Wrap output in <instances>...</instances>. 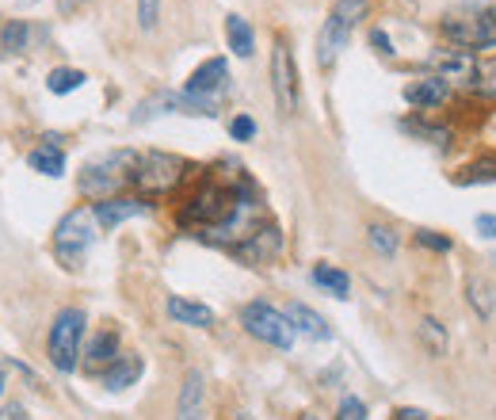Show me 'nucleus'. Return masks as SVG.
<instances>
[{
  "label": "nucleus",
  "mask_w": 496,
  "mask_h": 420,
  "mask_svg": "<svg viewBox=\"0 0 496 420\" xmlns=\"http://www.w3.org/2000/svg\"><path fill=\"white\" fill-rule=\"evenodd\" d=\"M470 89L478 92V96H496V58L478 61V73H473Z\"/></svg>",
  "instance_id": "obj_29"
},
{
  "label": "nucleus",
  "mask_w": 496,
  "mask_h": 420,
  "mask_svg": "<svg viewBox=\"0 0 496 420\" xmlns=\"http://www.w3.org/2000/svg\"><path fill=\"white\" fill-rule=\"evenodd\" d=\"M168 318L180 321V325H191V329H210L214 325V310L203 306V302H191V299L172 294V299H168Z\"/></svg>",
  "instance_id": "obj_20"
},
{
  "label": "nucleus",
  "mask_w": 496,
  "mask_h": 420,
  "mask_svg": "<svg viewBox=\"0 0 496 420\" xmlns=\"http://www.w3.org/2000/svg\"><path fill=\"white\" fill-rule=\"evenodd\" d=\"M226 80H229V66H226V58H210V61H203V66L187 77V89H184V92L218 100V92L226 89Z\"/></svg>",
  "instance_id": "obj_13"
},
{
  "label": "nucleus",
  "mask_w": 496,
  "mask_h": 420,
  "mask_svg": "<svg viewBox=\"0 0 496 420\" xmlns=\"http://www.w3.org/2000/svg\"><path fill=\"white\" fill-rule=\"evenodd\" d=\"M417 245H424L431 252H450V248H455V241L443 237V234H431V229H417Z\"/></svg>",
  "instance_id": "obj_33"
},
{
  "label": "nucleus",
  "mask_w": 496,
  "mask_h": 420,
  "mask_svg": "<svg viewBox=\"0 0 496 420\" xmlns=\"http://www.w3.org/2000/svg\"><path fill=\"white\" fill-rule=\"evenodd\" d=\"M298 420H317V416H313V413H301V416H298Z\"/></svg>",
  "instance_id": "obj_40"
},
{
  "label": "nucleus",
  "mask_w": 496,
  "mask_h": 420,
  "mask_svg": "<svg viewBox=\"0 0 496 420\" xmlns=\"http://www.w3.org/2000/svg\"><path fill=\"white\" fill-rule=\"evenodd\" d=\"M153 115H218V100L210 96H191V92H153L138 103L134 122H145Z\"/></svg>",
  "instance_id": "obj_9"
},
{
  "label": "nucleus",
  "mask_w": 496,
  "mask_h": 420,
  "mask_svg": "<svg viewBox=\"0 0 496 420\" xmlns=\"http://www.w3.org/2000/svg\"><path fill=\"white\" fill-rule=\"evenodd\" d=\"M371 47L378 54H385V58H394V42H390V35H385V31H371Z\"/></svg>",
  "instance_id": "obj_36"
},
{
  "label": "nucleus",
  "mask_w": 496,
  "mask_h": 420,
  "mask_svg": "<svg viewBox=\"0 0 496 420\" xmlns=\"http://www.w3.org/2000/svg\"><path fill=\"white\" fill-rule=\"evenodd\" d=\"M336 420H366V405L359 402V397H343L340 409H336Z\"/></svg>",
  "instance_id": "obj_35"
},
{
  "label": "nucleus",
  "mask_w": 496,
  "mask_h": 420,
  "mask_svg": "<svg viewBox=\"0 0 496 420\" xmlns=\"http://www.w3.org/2000/svg\"><path fill=\"white\" fill-rule=\"evenodd\" d=\"M310 279H313L321 290H329L332 299H348V294H352L348 271H340V268H332V264H317V268L310 271Z\"/></svg>",
  "instance_id": "obj_24"
},
{
  "label": "nucleus",
  "mask_w": 496,
  "mask_h": 420,
  "mask_svg": "<svg viewBox=\"0 0 496 420\" xmlns=\"http://www.w3.org/2000/svg\"><path fill=\"white\" fill-rule=\"evenodd\" d=\"M287 318H290V325H294V332H301V336H310V341H329L332 336V329H329V321L321 318L317 310H310L306 302H290L287 310Z\"/></svg>",
  "instance_id": "obj_17"
},
{
  "label": "nucleus",
  "mask_w": 496,
  "mask_h": 420,
  "mask_svg": "<svg viewBox=\"0 0 496 420\" xmlns=\"http://www.w3.org/2000/svg\"><path fill=\"white\" fill-rule=\"evenodd\" d=\"M58 5H61V12H73V8L84 5V0H58Z\"/></svg>",
  "instance_id": "obj_39"
},
{
  "label": "nucleus",
  "mask_w": 496,
  "mask_h": 420,
  "mask_svg": "<svg viewBox=\"0 0 496 420\" xmlns=\"http://www.w3.org/2000/svg\"><path fill=\"white\" fill-rule=\"evenodd\" d=\"M0 390H5V371H0Z\"/></svg>",
  "instance_id": "obj_42"
},
{
  "label": "nucleus",
  "mask_w": 496,
  "mask_h": 420,
  "mask_svg": "<svg viewBox=\"0 0 496 420\" xmlns=\"http://www.w3.org/2000/svg\"><path fill=\"white\" fill-rule=\"evenodd\" d=\"M134 164H138V150H111V153H103V157H96V161H89V164L80 168L77 192L96 199V203L100 199H111L119 187L131 184Z\"/></svg>",
  "instance_id": "obj_2"
},
{
  "label": "nucleus",
  "mask_w": 496,
  "mask_h": 420,
  "mask_svg": "<svg viewBox=\"0 0 496 420\" xmlns=\"http://www.w3.org/2000/svg\"><path fill=\"white\" fill-rule=\"evenodd\" d=\"M485 184V180H496V157H481V161H473L470 168H466V176H462V184Z\"/></svg>",
  "instance_id": "obj_30"
},
{
  "label": "nucleus",
  "mask_w": 496,
  "mask_h": 420,
  "mask_svg": "<svg viewBox=\"0 0 496 420\" xmlns=\"http://www.w3.org/2000/svg\"><path fill=\"white\" fill-rule=\"evenodd\" d=\"M241 325H245V332H252L256 341H264V344H271V348H294V325H290V318L283 310H275V306H268V302H248V306H241Z\"/></svg>",
  "instance_id": "obj_7"
},
{
  "label": "nucleus",
  "mask_w": 496,
  "mask_h": 420,
  "mask_svg": "<svg viewBox=\"0 0 496 420\" xmlns=\"http://www.w3.org/2000/svg\"><path fill=\"white\" fill-rule=\"evenodd\" d=\"M405 100L408 103H417V108H439V103H447L450 100V80H443V77H420V80H413V84H405Z\"/></svg>",
  "instance_id": "obj_16"
},
{
  "label": "nucleus",
  "mask_w": 496,
  "mask_h": 420,
  "mask_svg": "<svg viewBox=\"0 0 496 420\" xmlns=\"http://www.w3.org/2000/svg\"><path fill=\"white\" fill-rule=\"evenodd\" d=\"M229 134H233V142H252V138H256V122H252L248 115H233Z\"/></svg>",
  "instance_id": "obj_34"
},
{
  "label": "nucleus",
  "mask_w": 496,
  "mask_h": 420,
  "mask_svg": "<svg viewBox=\"0 0 496 420\" xmlns=\"http://www.w3.org/2000/svg\"><path fill=\"white\" fill-rule=\"evenodd\" d=\"M84 84V73L80 69H69V66H61V69H54L50 77H47V89L54 92V96H69L73 89H80Z\"/></svg>",
  "instance_id": "obj_27"
},
{
  "label": "nucleus",
  "mask_w": 496,
  "mask_h": 420,
  "mask_svg": "<svg viewBox=\"0 0 496 420\" xmlns=\"http://www.w3.org/2000/svg\"><path fill=\"white\" fill-rule=\"evenodd\" d=\"M80 341H84V310L69 306L61 310L54 325H50V336H47V355L50 363L61 371V374H73L77 363H80Z\"/></svg>",
  "instance_id": "obj_5"
},
{
  "label": "nucleus",
  "mask_w": 496,
  "mask_h": 420,
  "mask_svg": "<svg viewBox=\"0 0 496 420\" xmlns=\"http://www.w3.org/2000/svg\"><path fill=\"white\" fill-rule=\"evenodd\" d=\"M427 66L436 69V77H443V80L470 84L473 73H478V58H473L470 50H436L427 58Z\"/></svg>",
  "instance_id": "obj_12"
},
{
  "label": "nucleus",
  "mask_w": 496,
  "mask_h": 420,
  "mask_svg": "<svg viewBox=\"0 0 496 420\" xmlns=\"http://www.w3.org/2000/svg\"><path fill=\"white\" fill-rule=\"evenodd\" d=\"M203 397H206L203 374L187 371L184 386H180V402H176V420H203Z\"/></svg>",
  "instance_id": "obj_18"
},
{
  "label": "nucleus",
  "mask_w": 496,
  "mask_h": 420,
  "mask_svg": "<svg viewBox=\"0 0 496 420\" xmlns=\"http://www.w3.org/2000/svg\"><path fill=\"white\" fill-rule=\"evenodd\" d=\"M84 355H89V371H107V367H111L115 360H119V332L115 329H103V332H96L92 336V344H89V352H84Z\"/></svg>",
  "instance_id": "obj_21"
},
{
  "label": "nucleus",
  "mask_w": 496,
  "mask_h": 420,
  "mask_svg": "<svg viewBox=\"0 0 496 420\" xmlns=\"http://www.w3.org/2000/svg\"><path fill=\"white\" fill-rule=\"evenodd\" d=\"M142 378V360L138 355H119V360L103 371V386L107 390H126V386H134Z\"/></svg>",
  "instance_id": "obj_22"
},
{
  "label": "nucleus",
  "mask_w": 496,
  "mask_h": 420,
  "mask_svg": "<svg viewBox=\"0 0 496 420\" xmlns=\"http://www.w3.org/2000/svg\"><path fill=\"white\" fill-rule=\"evenodd\" d=\"M417 332H420V344H424L431 355H436V360H443V355H447V329H443L436 318H424Z\"/></svg>",
  "instance_id": "obj_25"
},
{
  "label": "nucleus",
  "mask_w": 496,
  "mask_h": 420,
  "mask_svg": "<svg viewBox=\"0 0 496 420\" xmlns=\"http://www.w3.org/2000/svg\"><path fill=\"white\" fill-rule=\"evenodd\" d=\"M27 164L35 168V173H42V176H54V180L66 176V153H61V145H58V134L42 138L38 150H31Z\"/></svg>",
  "instance_id": "obj_19"
},
{
  "label": "nucleus",
  "mask_w": 496,
  "mask_h": 420,
  "mask_svg": "<svg viewBox=\"0 0 496 420\" xmlns=\"http://www.w3.org/2000/svg\"><path fill=\"white\" fill-rule=\"evenodd\" d=\"M363 16H366V0H336L332 5L329 19L317 31V66L321 69H329L340 58V50L348 47V38H352V31Z\"/></svg>",
  "instance_id": "obj_4"
},
{
  "label": "nucleus",
  "mask_w": 496,
  "mask_h": 420,
  "mask_svg": "<svg viewBox=\"0 0 496 420\" xmlns=\"http://www.w3.org/2000/svg\"><path fill=\"white\" fill-rule=\"evenodd\" d=\"M38 38H47L42 27H31L24 19H8V24L0 27V54H31Z\"/></svg>",
  "instance_id": "obj_15"
},
{
  "label": "nucleus",
  "mask_w": 496,
  "mask_h": 420,
  "mask_svg": "<svg viewBox=\"0 0 496 420\" xmlns=\"http://www.w3.org/2000/svg\"><path fill=\"white\" fill-rule=\"evenodd\" d=\"M443 35L462 50H489L496 47V8H481L470 16H447Z\"/></svg>",
  "instance_id": "obj_8"
},
{
  "label": "nucleus",
  "mask_w": 496,
  "mask_h": 420,
  "mask_svg": "<svg viewBox=\"0 0 496 420\" xmlns=\"http://www.w3.org/2000/svg\"><path fill=\"white\" fill-rule=\"evenodd\" d=\"M241 187H245V180H237V184L206 180V184L195 187V192L187 195V203L180 206V226H187V229H195V234H203V229L226 222V218L233 215Z\"/></svg>",
  "instance_id": "obj_1"
},
{
  "label": "nucleus",
  "mask_w": 496,
  "mask_h": 420,
  "mask_svg": "<svg viewBox=\"0 0 496 420\" xmlns=\"http://www.w3.org/2000/svg\"><path fill=\"white\" fill-rule=\"evenodd\" d=\"M394 420H424V413L420 409H397Z\"/></svg>",
  "instance_id": "obj_38"
},
{
  "label": "nucleus",
  "mask_w": 496,
  "mask_h": 420,
  "mask_svg": "<svg viewBox=\"0 0 496 420\" xmlns=\"http://www.w3.org/2000/svg\"><path fill=\"white\" fill-rule=\"evenodd\" d=\"M366 241H371V248L378 252V257H394L397 245H401L394 226H371V229H366Z\"/></svg>",
  "instance_id": "obj_26"
},
{
  "label": "nucleus",
  "mask_w": 496,
  "mask_h": 420,
  "mask_svg": "<svg viewBox=\"0 0 496 420\" xmlns=\"http://www.w3.org/2000/svg\"><path fill=\"white\" fill-rule=\"evenodd\" d=\"M92 210H96L100 229L107 234V229H115V226H122V222H131V218L145 215V203L134 199V195H111V199H100Z\"/></svg>",
  "instance_id": "obj_14"
},
{
  "label": "nucleus",
  "mask_w": 496,
  "mask_h": 420,
  "mask_svg": "<svg viewBox=\"0 0 496 420\" xmlns=\"http://www.w3.org/2000/svg\"><path fill=\"white\" fill-rule=\"evenodd\" d=\"M187 173V161L176 157V153H161V150H145L138 153V164H134V176L131 184L138 187L142 195H164L172 192Z\"/></svg>",
  "instance_id": "obj_6"
},
{
  "label": "nucleus",
  "mask_w": 496,
  "mask_h": 420,
  "mask_svg": "<svg viewBox=\"0 0 496 420\" xmlns=\"http://www.w3.org/2000/svg\"><path fill=\"white\" fill-rule=\"evenodd\" d=\"M157 19H161V0H138V27L153 31Z\"/></svg>",
  "instance_id": "obj_31"
},
{
  "label": "nucleus",
  "mask_w": 496,
  "mask_h": 420,
  "mask_svg": "<svg viewBox=\"0 0 496 420\" xmlns=\"http://www.w3.org/2000/svg\"><path fill=\"white\" fill-rule=\"evenodd\" d=\"M405 131H413L427 142H436V145H447L450 142V131H443V126H427V122H405Z\"/></svg>",
  "instance_id": "obj_32"
},
{
  "label": "nucleus",
  "mask_w": 496,
  "mask_h": 420,
  "mask_svg": "<svg viewBox=\"0 0 496 420\" xmlns=\"http://www.w3.org/2000/svg\"><path fill=\"white\" fill-rule=\"evenodd\" d=\"M466 299H470V306H473V310L481 313V318H489L492 306H496L492 287H489V283H481V279H470V283H466Z\"/></svg>",
  "instance_id": "obj_28"
},
{
  "label": "nucleus",
  "mask_w": 496,
  "mask_h": 420,
  "mask_svg": "<svg viewBox=\"0 0 496 420\" xmlns=\"http://www.w3.org/2000/svg\"><path fill=\"white\" fill-rule=\"evenodd\" d=\"M478 234L496 241V215H478Z\"/></svg>",
  "instance_id": "obj_37"
},
{
  "label": "nucleus",
  "mask_w": 496,
  "mask_h": 420,
  "mask_svg": "<svg viewBox=\"0 0 496 420\" xmlns=\"http://www.w3.org/2000/svg\"><path fill=\"white\" fill-rule=\"evenodd\" d=\"M279 248H283V234H279V229L268 222V226L256 229V234H252L245 245H237L233 257L245 260V264H268V260L279 257Z\"/></svg>",
  "instance_id": "obj_11"
},
{
  "label": "nucleus",
  "mask_w": 496,
  "mask_h": 420,
  "mask_svg": "<svg viewBox=\"0 0 496 420\" xmlns=\"http://www.w3.org/2000/svg\"><path fill=\"white\" fill-rule=\"evenodd\" d=\"M96 234H100V222H96V210L92 206L69 210V215L61 218L58 229H54V252H58V260L66 264V268H80L84 264V252L92 248Z\"/></svg>",
  "instance_id": "obj_3"
},
{
  "label": "nucleus",
  "mask_w": 496,
  "mask_h": 420,
  "mask_svg": "<svg viewBox=\"0 0 496 420\" xmlns=\"http://www.w3.org/2000/svg\"><path fill=\"white\" fill-rule=\"evenodd\" d=\"M233 420H252V416H248V413H237V416H233Z\"/></svg>",
  "instance_id": "obj_41"
},
{
  "label": "nucleus",
  "mask_w": 496,
  "mask_h": 420,
  "mask_svg": "<svg viewBox=\"0 0 496 420\" xmlns=\"http://www.w3.org/2000/svg\"><path fill=\"white\" fill-rule=\"evenodd\" d=\"M271 89H275L279 111L294 115L298 111V69H294V54H290L283 35H279L271 47Z\"/></svg>",
  "instance_id": "obj_10"
},
{
  "label": "nucleus",
  "mask_w": 496,
  "mask_h": 420,
  "mask_svg": "<svg viewBox=\"0 0 496 420\" xmlns=\"http://www.w3.org/2000/svg\"><path fill=\"white\" fill-rule=\"evenodd\" d=\"M226 42H229V50H233L237 58H252L256 35H252V27H248L245 16H237V12L226 16Z\"/></svg>",
  "instance_id": "obj_23"
}]
</instances>
